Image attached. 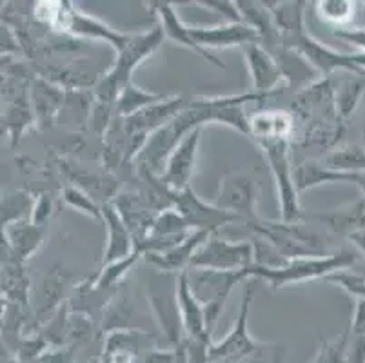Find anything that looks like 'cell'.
Returning <instances> with one entry per match:
<instances>
[{
    "instance_id": "7402d4cb",
    "label": "cell",
    "mask_w": 365,
    "mask_h": 363,
    "mask_svg": "<svg viewBox=\"0 0 365 363\" xmlns=\"http://www.w3.org/2000/svg\"><path fill=\"white\" fill-rule=\"evenodd\" d=\"M104 213V225L108 229V244H106L104 255H102V265L125 258L135 252V238L125 225L124 218L118 209L111 204L102 208Z\"/></svg>"
},
{
    "instance_id": "74e56055",
    "label": "cell",
    "mask_w": 365,
    "mask_h": 363,
    "mask_svg": "<svg viewBox=\"0 0 365 363\" xmlns=\"http://www.w3.org/2000/svg\"><path fill=\"white\" fill-rule=\"evenodd\" d=\"M251 245H253V255H255V264L257 267L264 269H282L289 264L291 260L285 258L277 247H274L267 238L260 235L251 236Z\"/></svg>"
},
{
    "instance_id": "5b68a950",
    "label": "cell",
    "mask_w": 365,
    "mask_h": 363,
    "mask_svg": "<svg viewBox=\"0 0 365 363\" xmlns=\"http://www.w3.org/2000/svg\"><path fill=\"white\" fill-rule=\"evenodd\" d=\"M51 29L56 33H61V35L78 36V39L89 40H102L108 46H111L117 53L128 44L129 35H131V33H120L117 29H113L106 22L81 11V9H76L71 2H64V0L58 2V9H56Z\"/></svg>"
},
{
    "instance_id": "484cf974",
    "label": "cell",
    "mask_w": 365,
    "mask_h": 363,
    "mask_svg": "<svg viewBox=\"0 0 365 363\" xmlns=\"http://www.w3.org/2000/svg\"><path fill=\"white\" fill-rule=\"evenodd\" d=\"M249 126H251V138H255V142L278 138H287L293 142L294 118L289 111L255 113L249 120Z\"/></svg>"
},
{
    "instance_id": "ab89813d",
    "label": "cell",
    "mask_w": 365,
    "mask_h": 363,
    "mask_svg": "<svg viewBox=\"0 0 365 363\" xmlns=\"http://www.w3.org/2000/svg\"><path fill=\"white\" fill-rule=\"evenodd\" d=\"M53 213H55V198H53L51 193L42 191L35 200V208H33L31 213V222L35 225L46 227V224L49 222Z\"/></svg>"
},
{
    "instance_id": "30bf717a",
    "label": "cell",
    "mask_w": 365,
    "mask_h": 363,
    "mask_svg": "<svg viewBox=\"0 0 365 363\" xmlns=\"http://www.w3.org/2000/svg\"><path fill=\"white\" fill-rule=\"evenodd\" d=\"M178 276V275H175ZM173 276V278H175ZM165 272L162 278L155 280L151 285H149V305H151L153 316H155V322L160 327L162 336L165 338V342H169L173 349H177L178 345L185 339V331L184 325H182L180 311H178V302H177V285L178 282L173 287H169V282H165Z\"/></svg>"
},
{
    "instance_id": "5bb4252c",
    "label": "cell",
    "mask_w": 365,
    "mask_h": 363,
    "mask_svg": "<svg viewBox=\"0 0 365 363\" xmlns=\"http://www.w3.org/2000/svg\"><path fill=\"white\" fill-rule=\"evenodd\" d=\"M200 133L202 128L193 129L189 133L177 149L169 156L168 165H165V173L162 176V182L165 188L173 193L184 191L189 188V182L195 175V165H197L198 156V145H200Z\"/></svg>"
},
{
    "instance_id": "3957f363",
    "label": "cell",
    "mask_w": 365,
    "mask_h": 363,
    "mask_svg": "<svg viewBox=\"0 0 365 363\" xmlns=\"http://www.w3.org/2000/svg\"><path fill=\"white\" fill-rule=\"evenodd\" d=\"M249 278L247 269L244 271H215V269H187L189 287L195 298L204 305L205 325L207 332L213 334L225 307L229 295L233 292L237 284Z\"/></svg>"
},
{
    "instance_id": "4fadbf2b",
    "label": "cell",
    "mask_w": 365,
    "mask_h": 363,
    "mask_svg": "<svg viewBox=\"0 0 365 363\" xmlns=\"http://www.w3.org/2000/svg\"><path fill=\"white\" fill-rule=\"evenodd\" d=\"M245 64H247L249 76L253 91L265 93V95H278L287 89L282 69L277 58L260 44H247L242 48Z\"/></svg>"
},
{
    "instance_id": "4316f807",
    "label": "cell",
    "mask_w": 365,
    "mask_h": 363,
    "mask_svg": "<svg viewBox=\"0 0 365 363\" xmlns=\"http://www.w3.org/2000/svg\"><path fill=\"white\" fill-rule=\"evenodd\" d=\"M137 319V307L131 298V292L128 287L113 296L108 307L102 312V332L109 334L113 331H124V329H138L135 327Z\"/></svg>"
},
{
    "instance_id": "9c48e42d",
    "label": "cell",
    "mask_w": 365,
    "mask_h": 363,
    "mask_svg": "<svg viewBox=\"0 0 365 363\" xmlns=\"http://www.w3.org/2000/svg\"><path fill=\"white\" fill-rule=\"evenodd\" d=\"M253 264L255 255L251 242H229L213 235L198 249L191 262V267L215 269V271H244Z\"/></svg>"
},
{
    "instance_id": "4dcf8cb0",
    "label": "cell",
    "mask_w": 365,
    "mask_h": 363,
    "mask_svg": "<svg viewBox=\"0 0 365 363\" xmlns=\"http://www.w3.org/2000/svg\"><path fill=\"white\" fill-rule=\"evenodd\" d=\"M162 98H164V95H160V93L145 91L140 86L131 82L118 95L117 106H115V115L120 116V118H129V116L137 115L138 111H142L148 106L157 104L158 100Z\"/></svg>"
},
{
    "instance_id": "1f68e13d",
    "label": "cell",
    "mask_w": 365,
    "mask_h": 363,
    "mask_svg": "<svg viewBox=\"0 0 365 363\" xmlns=\"http://www.w3.org/2000/svg\"><path fill=\"white\" fill-rule=\"evenodd\" d=\"M365 93V76L351 75V78L341 80L340 86H334V98H336V109L340 118L347 120L356 111L358 104L361 102Z\"/></svg>"
},
{
    "instance_id": "8fae6325",
    "label": "cell",
    "mask_w": 365,
    "mask_h": 363,
    "mask_svg": "<svg viewBox=\"0 0 365 363\" xmlns=\"http://www.w3.org/2000/svg\"><path fill=\"white\" fill-rule=\"evenodd\" d=\"M58 169L66 176L68 184L88 193L93 200H97L102 208L111 204L113 200L117 198L118 193H120L118 191L120 182H118L117 175L106 171V169L91 171V169L84 168V165L75 162V160L68 158L58 160Z\"/></svg>"
},
{
    "instance_id": "d6986e66",
    "label": "cell",
    "mask_w": 365,
    "mask_h": 363,
    "mask_svg": "<svg viewBox=\"0 0 365 363\" xmlns=\"http://www.w3.org/2000/svg\"><path fill=\"white\" fill-rule=\"evenodd\" d=\"M148 6L151 8V11L157 13L158 24L162 26V29H164L165 36H168L169 40H173L175 44H180L184 46V48L191 49V51L197 53L198 56H202L204 60H207V62H211L213 66H217V68L225 69V64L218 58V56L211 55L207 49L200 48V46L191 39L189 28L184 26V22H182L180 16L177 15V11H175L171 2H148Z\"/></svg>"
},
{
    "instance_id": "f6af8a7d",
    "label": "cell",
    "mask_w": 365,
    "mask_h": 363,
    "mask_svg": "<svg viewBox=\"0 0 365 363\" xmlns=\"http://www.w3.org/2000/svg\"><path fill=\"white\" fill-rule=\"evenodd\" d=\"M351 334L365 336V300H354L353 318H351Z\"/></svg>"
},
{
    "instance_id": "d6a6232c",
    "label": "cell",
    "mask_w": 365,
    "mask_h": 363,
    "mask_svg": "<svg viewBox=\"0 0 365 363\" xmlns=\"http://www.w3.org/2000/svg\"><path fill=\"white\" fill-rule=\"evenodd\" d=\"M35 200L36 196L24 189L6 193L2 196V225L21 222V220H31Z\"/></svg>"
},
{
    "instance_id": "2e32d148",
    "label": "cell",
    "mask_w": 365,
    "mask_h": 363,
    "mask_svg": "<svg viewBox=\"0 0 365 363\" xmlns=\"http://www.w3.org/2000/svg\"><path fill=\"white\" fill-rule=\"evenodd\" d=\"M66 89L49 82L44 76L36 75L29 84V100L36 126L41 129L51 128L61 116L66 102Z\"/></svg>"
},
{
    "instance_id": "277c9868",
    "label": "cell",
    "mask_w": 365,
    "mask_h": 363,
    "mask_svg": "<svg viewBox=\"0 0 365 363\" xmlns=\"http://www.w3.org/2000/svg\"><path fill=\"white\" fill-rule=\"evenodd\" d=\"M260 145L262 153L267 158L269 169L274 178L278 193V205H280V220L285 224H294L304 218V213L300 209V198H298V189L294 184V168L291 165L289 145L291 140H262L257 142Z\"/></svg>"
},
{
    "instance_id": "ffe728a7",
    "label": "cell",
    "mask_w": 365,
    "mask_h": 363,
    "mask_svg": "<svg viewBox=\"0 0 365 363\" xmlns=\"http://www.w3.org/2000/svg\"><path fill=\"white\" fill-rule=\"evenodd\" d=\"M237 8L240 11L242 22L253 28L260 36V46L267 49L271 55L282 49V31L278 29L273 15L264 6V2L255 0H237Z\"/></svg>"
},
{
    "instance_id": "7dc6e473",
    "label": "cell",
    "mask_w": 365,
    "mask_h": 363,
    "mask_svg": "<svg viewBox=\"0 0 365 363\" xmlns=\"http://www.w3.org/2000/svg\"><path fill=\"white\" fill-rule=\"evenodd\" d=\"M361 142H364V144H361V145H364V148H365V124H364V131H361Z\"/></svg>"
},
{
    "instance_id": "9a60e30c",
    "label": "cell",
    "mask_w": 365,
    "mask_h": 363,
    "mask_svg": "<svg viewBox=\"0 0 365 363\" xmlns=\"http://www.w3.org/2000/svg\"><path fill=\"white\" fill-rule=\"evenodd\" d=\"M191 100L184 95H173L168 98L158 100L157 104H151L138 111L137 115L124 118L125 129L129 135H151L157 129L164 128L173 118H177L189 106Z\"/></svg>"
},
{
    "instance_id": "44dd1931",
    "label": "cell",
    "mask_w": 365,
    "mask_h": 363,
    "mask_svg": "<svg viewBox=\"0 0 365 363\" xmlns=\"http://www.w3.org/2000/svg\"><path fill=\"white\" fill-rule=\"evenodd\" d=\"M365 178L364 175H354V173H341L336 169H331L320 162V160H305L294 168V184H297L298 193L317 189L325 184H351L360 185Z\"/></svg>"
},
{
    "instance_id": "f546056e",
    "label": "cell",
    "mask_w": 365,
    "mask_h": 363,
    "mask_svg": "<svg viewBox=\"0 0 365 363\" xmlns=\"http://www.w3.org/2000/svg\"><path fill=\"white\" fill-rule=\"evenodd\" d=\"M327 168L336 169L341 173H354L364 175L365 173V148L360 144H344L331 149L322 160Z\"/></svg>"
},
{
    "instance_id": "e0dca14e",
    "label": "cell",
    "mask_w": 365,
    "mask_h": 363,
    "mask_svg": "<svg viewBox=\"0 0 365 363\" xmlns=\"http://www.w3.org/2000/svg\"><path fill=\"white\" fill-rule=\"evenodd\" d=\"M191 39L204 49L215 48H231V46H244L247 44H260V36L253 28H249L244 22L238 24H220L213 28H198L193 26L189 28Z\"/></svg>"
},
{
    "instance_id": "83f0119b",
    "label": "cell",
    "mask_w": 365,
    "mask_h": 363,
    "mask_svg": "<svg viewBox=\"0 0 365 363\" xmlns=\"http://www.w3.org/2000/svg\"><path fill=\"white\" fill-rule=\"evenodd\" d=\"M264 6L271 11V15H273L278 29L282 31V36L298 35V33L305 31L304 15L307 2H302V0L271 2V0H267V2H264Z\"/></svg>"
},
{
    "instance_id": "ba28073f",
    "label": "cell",
    "mask_w": 365,
    "mask_h": 363,
    "mask_svg": "<svg viewBox=\"0 0 365 363\" xmlns=\"http://www.w3.org/2000/svg\"><path fill=\"white\" fill-rule=\"evenodd\" d=\"M173 208L177 209L187 225L193 231H207L211 235H217L220 229L229 224H244L242 218H238L233 213H227L215 204H207L205 200L195 193V189L189 185L184 191L171 193Z\"/></svg>"
},
{
    "instance_id": "f35d334b",
    "label": "cell",
    "mask_w": 365,
    "mask_h": 363,
    "mask_svg": "<svg viewBox=\"0 0 365 363\" xmlns=\"http://www.w3.org/2000/svg\"><path fill=\"white\" fill-rule=\"evenodd\" d=\"M325 282L344 289L347 295L353 296L354 300H365V276L354 271H336L325 278Z\"/></svg>"
},
{
    "instance_id": "60d3db41",
    "label": "cell",
    "mask_w": 365,
    "mask_h": 363,
    "mask_svg": "<svg viewBox=\"0 0 365 363\" xmlns=\"http://www.w3.org/2000/svg\"><path fill=\"white\" fill-rule=\"evenodd\" d=\"M197 4L209 9V11L217 13V15H222L229 24H238V22H242L237 2H229V0H198Z\"/></svg>"
},
{
    "instance_id": "bcb514c9",
    "label": "cell",
    "mask_w": 365,
    "mask_h": 363,
    "mask_svg": "<svg viewBox=\"0 0 365 363\" xmlns=\"http://www.w3.org/2000/svg\"><path fill=\"white\" fill-rule=\"evenodd\" d=\"M347 238H349L351 242H353V244L356 245L358 251H361L365 255V229H358V231L351 232V235L347 236Z\"/></svg>"
},
{
    "instance_id": "c3c4849f",
    "label": "cell",
    "mask_w": 365,
    "mask_h": 363,
    "mask_svg": "<svg viewBox=\"0 0 365 363\" xmlns=\"http://www.w3.org/2000/svg\"><path fill=\"white\" fill-rule=\"evenodd\" d=\"M273 363H284V358H278V359H274Z\"/></svg>"
},
{
    "instance_id": "cb8c5ba5",
    "label": "cell",
    "mask_w": 365,
    "mask_h": 363,
    "mask_svg": "<svg viewBox=\"0 0 365 363\" xmlns=\"http://www.w3.org/2000/svg\"><path fill=\"white\" fill-rule=\"evenodd\" d=\"M177 302L185 336L187 338H205V336L211 338V334L207 332V325H205L204 305L195 298L193 291L189 287L187 271H182L178 275Z\"/></svg>"
},
{
    "instance_id": "e575fe53",
    "label": "cell",
    "mask_w": 365,
    "mask_h": 363,
    "mask_svg": "<svg viewBox=\"0 0 365 363\" xmlns=\"http://www.w3.org/2000/svg\"><path fill=\"white\" fill-rule=\"evenodd\" d=\"M62 200L68 208L75 209V211L82 213V215L89 216V218L97 220V222H102L104 224V213H102V205L98 204L97 200H93L91 196L88 195L82 189L75 188L71 184H66L62 188Z\"/></svg>"
},
{
    "instance_id": "d4e9b609",
    "label": "cell",
    "mask_w": 365,
    "mask_h": 363,
    "mask_svg": "<svg viewBox=\"0 0 365 363\" xmlns=\"http://www.w3.org/2000/svg\"><path fill=\"white\" fill-rule=\"evenodd\" d=\"M33 126H36V122L29 100V89L2 104V133L8 136L9 145L19 144L22 135Z\"/></svg>"
},
{
    "instance_id": "d590c367",
    "label": "cell",
    "mask_w": 365,
    "mask_h": 363,
    "mask_svg": "<svg viewBox=\"0 0 365 363\" xmlns=\"http://www.w3.org/2000/svg\"><path fill=\"white\" fill-rule=\"evenodd\" d=\"M187 232H191V227L187 225L184 216L175 208H169L155 216L148 236H180L187 235Z\"/></svg>"
},
{
    "instance_id": "7c38bea8",
    "label": "cell",
    "mask_w": 365,
    "mask_h": 363,
    "mask_svg": "<svg viewBox=\"0 0 365 363\" xmlns=\"http://www.w3.org/2000/svg\"><path fill=\"white\" fill-rule=\"evenodd\" d=\"M66 289H68V276L62 275L58 269H53L49 275L42 276L31 287L29 296V312L31 319L29 325L41 331L49 319L53 318L64 304Z\"/></svg>"
},
{
    "instance_id": "603a6c76",
    "label": "cell",
    "mask_w": 365,
    "mask_h": 363,
    "mask_svg": "<svg viewBox=\"0 0 365 363\" xmlns=\"http://www.w3.org/2000/svg\"><path fill=\"white\" fill-rule=\"evenodd\" d=\"M46 227L35 225L31 220H21L13 224L2 225V242L11 249L13 255L26 264L42 245Z\"/></svg>"
},
{
    "instance_id": "836d02e7",
    "label": "cell",
    "mask_w": 365,
    "mask_h": 363,
    "mask_svg": "<svg viewBox=\"0 0 365 363\" xmlns=\"http://www.w3.org/2000/svg\"><path fill=\"white\" fill-rule=\"evenodd\" d=\"M317 13L325 24L338 26L334 29H344L353 20L356 13V2L351 0H320L317 2Z\"/></svg>"
},
{
    "instance_id": "b9f144b4",
    "label": "cell",
    "mask_w": 365,
    "mask_h": 363,
    "mask_svg": "<svg viewBox=\"0 0 365 363\" xmlns=\"http://www.w3.org/2000/svg\"><path fill=\"white\" fill-rule=\"evenodd\" d=\"M137 363H178L177 349H173V347L148 349V351L142 352V354L138 356Z\"/></svg>"
},
{
    "instance_id": "ee69618b",
    "label": "cell",
    "mask_w": 365,
    "mask_h": 363,
    "mask_svg": "<svg viewBox=\"0 0 365 363\" xmlns=\"http://www.w3.org/2000/svg\"><path fill=\"white\" fill-rule=\"evenodd\" d=\"M333 33L338 36V39L345 40L347 44H351L353 48L360 49L361 53H365V29L344 28V29H333Z\"/></svg>"
},
{
    "instance_id": "8d00e7d4",
    "label": "cell",
    "mask_w": 365,
    "mask_h": 363,
    "mask_svg": "<svg viewBox=\"0 0 365 363\" xmlns=\"http://www.w3.org/2000/svg\"><path fill=\"white\" fill-rule=\"evenodd\" d=\"M351 329L347 327L340 336L334 339L320 338V349L309 363H349L347 359V349H349Z\"/></svg>"
},
{
    "instance_id": "f1b7e54d",
    "label": "cell",
    "mask_w": 365,
    "mask_h": 363,
    "mask_svg": "<svg viewBox=\"0 0 365 363\" xmlns=\"http://www.w3.org/2000/svg\"><path fill=\"white\" fill-rule=\"evenodd\" d=\"M142 258H144V255L135 249L133 255L125 256V258L122 260H117V262H111V264L108 265H102V267L98 269L97 275L93 276V278H89V282H91L97 289H104V291H118V289H120L122 280L125 278V275H128V272L131 271V269L135 267Z\"/></svg>"
},
{
    "instance_id": "6da1fadb",
    "label": "cell",
    "mask_w": 365,
    "mask_h": 363,
    "mask_svg": "<svg viewBox=\"0 0 365 363\" xmlns=\"http://www.w3.org/2000/svg\"><path fill=\"white\" fill-rule=\"evenodd\" d=\"M165 33L160 24L153 26L140 33H131L128 44L117 53V58L113 62L111 69L101 76L98 84L95 86V100L102 104L117 106L118 95L128 84H131L133 71L153 55L162 46Z\"/></svg>"
},
{
    "instance_id": "8992f818",
    "label": "cell",
    "mask_w": 365,
    "mask_h": 363,
    "mask_svg": "<svg viewBox=\"0 0 365 363\" xmlns=\"http://www.w3.org/2000/svg\"><path fill=\"white\" fill-rule=\"evenodd\" d=\"M255 287L251 282H245L244 296H242L240 312L235 322L233 329L227 332L222 339L213 342L209 347V358L211 363H240L245 358L253 356L260 349L262 344H258L253 336L249 334L247 319L251 312V304H253Z\"/></svg>"
},
{
    "instance_id": "7a4b0ae2",
    "label": "cell",
    "mask_w": 365,
    "mask_h": 363,
    "mask_svg": "<svg viewBox=\"0 0 365 363\" xmlns=\"http://www.w3.org/2000/svg\"><path fill=\"white\" fill-rule=\"evenodd\" d=\"M356 262V255L351 249H341L340 252L327 256H309V258H294L282 269H264L251 265L247 267L249 278L265 280L273 289H282L291 284H302L311 280L327 278L336 271L349 269Z\"/></svg>"
},
{
    "instance_id": "52a82bcc",
    "label": "cell",
    "mask_w": 365,
    "mask_h": 363,
    "mask_svg": "<svg viewBox=\"0 0 365 363\" xmlns=\"http://www.w3.org/2000/svg\"><path fill=\"white\" fill-rule=\"evenodd\" d=\"M258 180L253 173L238 169L224 175L218 185L215 205L242 218L244 225L255 224L260 216L257 213Z\"/></svg>"
},
{
    "instance_id": "7bdbcfd3",
    "label": "cell",
    "mask_w": 365,
    "mask_h": 363,
    "mask_svg": "<svg viewBox=\"0 0 365 363\" xmlns=\"http://www.w3.org/2000/svg\"><path fill=\"white\" fill-rule=\"evenodd\" d=\"M73 354H75V347H73V345L61 349H49V351L46 352V354H42L35 363H73V359H75Z\"/></svg>"
},
{
    "instance_id": "ac0fdd59",
    "label": "cell",
    "mask_w": 365,
    "mask_h": 363,
    "mask_svg": "<svg viewBox=\"0 0 365 363\" xmlns=\"http://www.w3.org/2000/svg\"><path fill=\"white\" fill-rule=\"evenodd\" d=\"M211 232L207 231H191L187 238L173 247L171 251L162 252V255H144V262L157 269L160 272H169V275H180L182 271H187L191 267L195 255L198 249L211 238Z\"/></svg>"
}]
</instances>
